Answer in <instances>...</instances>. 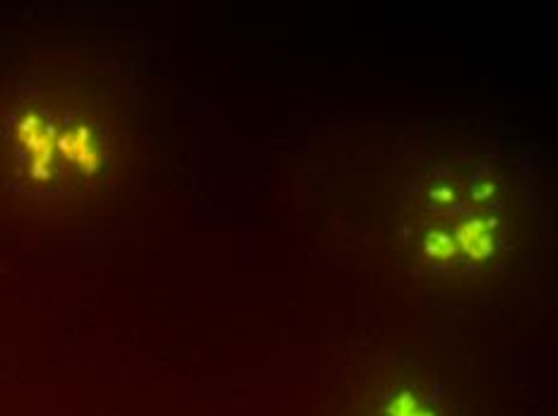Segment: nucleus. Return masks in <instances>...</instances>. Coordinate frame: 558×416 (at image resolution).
Wrapping results in <instances>:
<instances>
[{"label":"nucleus","instance_id":"2","mask_svg":"<svg viewBox=\"0 0 558 416\" xmlns=\"http://www.w3.org/2000/svg\"><path fill=\"white\" fill-rule=\"evenodd\" d=\"M3 147L10 181L29 198L56 200L109 169L116 142L104 116L56 99H27L8 111Z\"/></svg>","mask_w":558,"mask_h":416},{"label":"nucleus","instance_id":"3","mask_svg":"<svg viewBox=\"0 0 558 416\" xmlns=\"http://www.w3.org/2000/svg\"><path fill=\"white\" fill-rule=\"evenodd\" d=\"M381 416H436V409L417 392H400L385 404Z\"/></svg>","mask_w":558,"mask_h":416},{"label":"nucleus","instance_id":"1","mask_svg":"<svg viewBox=\"0 0 558 416\" xmlns=\"http://www.w3.org/2000/svg\"><path fill=\"white\" fill-rule=\"evenodd\" d=\"M407 207L405 236L433 275L474 277L503 258L508 210L486 164H436L419 178Z\"/></svg>","mask_w":558,"mask_h":416}]
</instances>
